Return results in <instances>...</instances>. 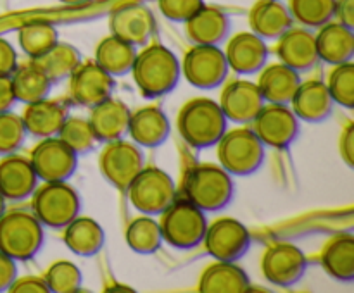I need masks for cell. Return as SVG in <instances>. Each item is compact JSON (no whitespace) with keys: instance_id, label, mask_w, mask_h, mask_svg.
<instances>
[{"instance_id":"obj_1","label":"cell","mask_w":354,"mask_h":293,"mask_svg":"<svg viewBox=\"0 0 354 293\" xmlns=\"http://www.w3.org/2000/svg\"><path fill=\"white\" fill-rule=\"evenodd\" d=\"M130 74L138 92L145 99H159L176 88L182 76L180 61L175 52L161 43H151L137 50Z\"/></svg>"},{"instance_id":"obj_2","label":"cell","mask_w":354,"mask_h":293,"mask_svg":"<svg viewBox=\"0 0 354 293\" xmlns=\"http://www.w3.org/2000/svg\"><path fill=\"white\" fill-rule=\"evenodd\" d=\"M176 130L187 145L204 150L214 147L223 137L228 130V119L216 100L196 97L180 109L176 116Z\"/></svg>"},{"instance_id":"obj_3","label":"cell","mask_w":354,"mask_h":293,"mask_svg":"<svg viewBox=\"0 0 354 293\" xmlns=\"http://www.w3.org/2000/svg\"><path fill=\"white\" fill-rule=\"evenodd\" d=\"M182 192L187 200L204 212H218L230 205L235 188L232 174L220 164L203 162L187 171Z\"/></svg>"},{"instance_id":"obj_4","label":"cell","mask_w":354,"mask_h":293,"mask_svg":"<svg viewBox=\"0 0 354 293\" xmlns=\"http://www.w3.org/2000/svg\"><path fill=\"white\" fill-rule=\"evenodd\" d=\"M220 165L232 176H251L265 162L266 147L248 124L227 130L214 145Z\"/></svg>"},{"instance_id":"obj_5","label":"cell","mask_w":354,"mask_h":293,"mask_svg":"<svg viewBox=\"0 0 354 293\" xmlns=\"http://www.w3.org/2000/svg\"><path fill=\"white\" fill-rule=\"evenodd\" d=\"M44 224L33 212L9 210L0 216V252L14 261H30L44 247Z\"/></svg>"},{"instance_id":"obj_6","label":"cell","mask_w":354,"mask_h":293,"mask_svg":"<svg viewBox=\"0 0 354 293\" xmlns=\"http://www.w3.org/2000/svg\"><path fill=\"white\" fill-rule=\"evenodd\" d=\"M159 216L162 240L169 247L190 250L203 243L207 230V217L206 212L190 200L176 199Z\"/></svg>"},{"instance_id":"obj_7","label":"cell","mask_w":354,"mask_h":293,"mask_svg":"<svg viewBox=\"0 0 354 293\" xmlns=\"http://www.w3.org/2000/svg\"><path fill=\"white\" fill-rule=\"evenodd\" d=\"M82 210V199L68 181H44L31 195V212L50 230H62Z\"/></svg>"},{"instance_id":"obj_8","label":"cell","mask_w":354,"mask_h":293,"mask_svg":"<svg viewBox=\"0 0 354 293\" xmlns=\"http://www.w3.org/2000/svg\"><path fill=\"white\" fill-rule=\"evenodd\" d=\"M124 193L135 210L147 216H159L175 202L178 190L168 172L156 165H144Z\"/></svg>"},{"instance_id":"obj_9","label":"cell","mask_w":354,"mask_h":293,"mask_svg":"<svg viewBox=\"0 0 354 293\" xmlns=\"http://www.w3.org/2000/svg\"><path fill=\"white\" fill-rule=\"evenodd\" d=\"M183 78L199 90H214L228 78V62L220 45H192L180 62Z\"/></svg>"},{"instance_id":"obj_10","label":"cell","mask_w":354,"mask_h":293,"mask_svg":"<svg viewBox=\"0 0 354 293\" xmlns=\"http://www.w3.org/2000/svg\"><path fill=\"white\" fill-rule=\"evenodd\" d=\"M145 165L142 148L128 140H114L104 143L99 154V169L102 178L120 192H127L135 176Z\"/></svg>"},{"instance_id":"obj_11","label":"cell","mask_w":354,"mask_h":293,"mask_svg":"<svg viewBox=\"0 0 354 293\" xmlns=\"http://www.w3.org/2000/svg\"><path fill=\"white\" fill-rule=\"evenodd\" d=\"M203 243L214 261L237 262L251 248V233L244 223L235 217L223 216L211 224L207 223Z\"/></svg>"},{"instance_id":"obj_12","label":"cell","mask_w":354,"mask_h":293,"mask_svg":"<svg viewBox=\"0 0 354 293\" xmlns=\"http://www.w3.org/2000/svg\"><path fill=\"white\" fill-rule=\"evenodd\" d=\"M308 259L297 245L289 241L272 243L261 255V274L270 285L290 288L303 279Z\"/></svg>"},{"instance_id":"obj_13","label":"cell","mask_w":354,"mask_h":293,"mask_svg":"<svg viewBox=\"0 0 354 293\" xmlns=\"http://www.w3.org/2000/svg\"><path fill=\"white\" fill-rule=\"evenodd\" d=\"M30 162L40 181H68L78 168V155L61 138L50 137L35 145Z\"/></svg>"},{"instance_id":"obj_14","label":"cell","mask_w":354,"mask_h":293,"mask_svg":"<svg viewBox=\"0 0 354 293\" xmlns=\"http://www.w3.org/2000/svg\"><path fill=\"white\" fill-rule=\"evenodd\" d=\"M252 130L265 147L283 150L290 147L299 134V119L289 105L265 103L252 121Z\"/></svg>"},{"instance_id":"obj_15","label":"cell","mask_w":354,"mask_h":293,"mask_svg":"<svg viewBox=\"0 0 354 293\" xmlns=\"http://www.w3.org/2000/svg\"><path fill=\"white\" fill-rule=\"evenodd\" d=\"M69 100L75 105L92 109L113 97L114 78L93 61L80 62L68 78Z\"/></svg>"},{"instance_id":"obj_16","label":"cell","mask_w":354,"mask_h":293,"mask_svg":"<svg viewBox=\"0 0 354 293\" xmlns=\"http://www.w3.org/2000/svg\"><path fill=\"white\" fill-rule=\"evenodd\" d=\"M158 21L144 3H124L114 9L109 17V31L133 47H144L154 37Z\"/></svg>"},{"instance_id":"obj_17","label":"cell","mask_w":354,"mask_h":293,"mask_svg":"<svg viewBox=\"0 0 354 293\" xmlns=\"http://www.w3.org/2000/svg\"><path fill=\"white\" fill-rule=\"evenodd\" d=\"M218 103L230 123L252 124L266 102L254 81L232 79L223 83Z\"/></svg>"},{"instance_id":"obj_18","label":"cell","mask_w":354,"mask_h":293,"mask_svg":"<svg viewBox=\"0 0 354 293\" xmlns=\"http://www.w3.org/2000/svg\"><path fill=\"white\" fill-rule=\"evenodd\" d=\"M228 68L242 76L258 74L268 64V45L252 31H241L227 41L225 47Z\"/></svg>"},{"instance_id":"obj_19","label":"cell","mask_w":354,"mask_h":293,"mask_svg":"<svg viewBox=\"0 0 354 293\" xmlns=\"http://www.w3.org/2000/svg\"><path fill=\"white\" fill-rule=\"evenodd\" d=\"M38 179L30 159L7 154L0 159V195L7 202H23L37 190Z\"/></svg>"},{"instance_id":"obj_20","label":"cell","mask_w":354,"mask_h":293,"mask_svg":"<svg viewBox=\"0 0 354 293\" xmlns=\"http://www.w3.org/2000/svg\"><path fill=\"white\" fill-rule=\"evenodd\" d=\"M277 57L282 64L294 71H310L320 62L317 50V38L310 28H290L277 40Z\"/></svg>"},{"instance_id":"obj_21","label":"cell","mask_w":354,"mask_h":293,"mask_svg":"<svg viewBox=\"0 0 354 293\" xmlns=\"http://www.w3.org/2000/svg\"><path fill=\"white\" fill-rule=\"evenodd\" d=\"M171 123L158 105H142L130 114L128 133L140 148H158L168 140Z\"/></svg>"},{"instance_id":"obj_22","label":"cell","mask_w":354,"mask_h":293,"mask_svg":"<svg viewBox=\"0 0 354 293\" xmlns=\"http://www.w3.org/2000/svg\"><path fill=\"white\" fill-rule=\"evenodd\" d=\"M289 105L299 121L318 124L330 117L335 103L325 81L308 79L299 83Z\"/></svg>"},{"instance_id":"obj_23","label":"cell","mask_w":354,"mask_h":293,"mask_svg":"<svg viewBox=\"0 0 354 293\" xmlns=\"http://www.w3.org/2000/svg\"><path fill=\"white\" fill-rule=\"evenodd\" d=\"M68 116V102L45 97L37 102L26 103L21 119L26 128V133L41 140V138L57 137L59 130Z\"/></svg>"},{"instance_id":"obj_24","label":"cell","mask_w":354,"mask_h":293,"mask_svg":"<svg viewBox=\"0 0 354 293\" xmlns=\"http://www.w3.org/2000/svg\"><path fill=\"white\" fill-rule=\"evenodd\" d=\"M130 107L120 99H106L104 102L97 103L90 109V116L86 117L93 137L100 143L121 140L128 133V123H130Z\"/></svg>"},{"instance_id":"obj_25","label":"cell","mask_w":354,"mask_h":293,"mask_svg":"<svg viewBox=\"0 0 354 293\" xmlns=\"http://www.w3.org/2000/svg\"><path fill=\"white\" fill-rule=\"evenodd\" d=\"M249 26L265 41H273L294 26V19L283 0H258L249 10Z\"/></svg>"},{"instance_id":"obj_26","label":"cell","mask_w":354,"mask_h":293,"mask_svg":"<svg viewBox=\"0 0 354 293\" xmlns=\"http://www.w3.org/2000/svg\"><path fill=\"white\" fill-rule=\"evenodd\" d=\"M185 34L192 45H220L230 33V17L221 9L204 3L189 21Z\"/></svg>"},{"instance_id":"obj_27","label":"cell","mask_w":354,"mask_h":293,"mask_svg":"<svg viewBox=\"0 0 354 293\" xmlns=\"http://www.w3.org/2000/svg\"><path fill=\"white\" fill-rule=\"evenodd\" d=\"M317 38L318 59L328 65L344 64L354 57V28L339 21H330L318 28Z\"/></svg>"},{"instance_id":"obj_28","label":"cell","mask_w":354,"mask_h":293,"mask_svg":"<svg viewBox=\"0 0 354 293\" xmlns=\"http://www.w3.org/2000/svg\"><path fill=\"white\" fill-rule=\"evenodd\" d=\"M258 88L261 92L266 103H280V105H289L296 93L297 86L303 81L301 72L294 71L289 65L282 62H273L266 64L258 72Z\"/></svg>"},{"instance_id":"obj_29","label":"cell","mask_w":354,"mask_h":293,"mask_svg":"<svg viewBox=\"0 0 354 293\" xmlns=\"http://www.w3.org/2000/svg\"><path fill=\"white\" fill-rule=\"evenodd\" d=\"M62 238L69 250L78 257H93L106 245V231L99 221L88 216H76L62 228Z\"/></svg>"},{"instance_id":"obj_30","label":"cell","mask_w":354,"mask_h":293,"mask_svg":"<svg viewBox=\"0 0 354 293\" xmlns=\"http://www.w3.org/2000/svg\"><path fill=\"white\" fill-rule=\"evenodd\" d=\"M249 290L251 279L235 262L214 261L199 278V292L203 293H244Z\"/></svg>"},{"instance_id":"obj_31","label":"cell","mask_w":354,"mask_h":293,"mask_svg":"<svg viewBox=\"0 0 354 293\" xmlns=\"http://www.w3.org/2000/svg\"><path fill=\"white\" fill-rule=\"evenodd\" d=\"M324 271L335 281L351 283L354 279V236L342 233L325 243L320 255Z\"/></svg>"},{"instance_id":"obj_32","label":"cell","mask_w":354,"mask_h":293,"mask_svg":"<svg viewBox=\"0 0 354 293\" xmlns=\"http://www.w3.org/2000/svg\"><path fill=\"white\" fill-rule=\"evenodd\" d=\"M135 57H137V47L114 34H109L97 43L93 62L109 72L113 78H120V76L130 74Z\"/></svg>"},{"instance_id":"obj_33","label":"cell","mask_w":354,"mask_h":293,"mask_svg":"<svg viewBox=\"0 0 354 293\" xmlns=\"http://www.w3.org/2000/svg\"><path fill=\"white\" fill-rule=\"evenodd\" d=\"M10 81H12L16 102L24 103V105L48 97L52 85H54L44 72V69L35 61H30L21 65L17 64V68L10 74Z\"/></svg>"},{"instance_id":"obj_34","label":"cell","mask_w":354,"mask_h":293,"mask_svg":"<svg viewBox=\"0 0 354 293\" xmlns=\"http://www.w3.org/2000/svg\"><path fill=\"white\" fill-rule=\"evenodd\" d=\"M124 241H127L128 248L135 254H154L165 243L159 221H156L152 216H147V214L133 217L128 223L127 231H124Z\"/></svg>"},{"instance_id":"obj_35","label":"cell","mask_w":354,"mask_h":293,"mask_svg":"<svg viewBox=\"0 0 354 293\" xmlns=\"http://www.w3.org/2000/svg\"><path fill=\"white\" fill-rule=\"evenodd\" d=\"M57 41V28L48 21H30L17 30V43L31 61L47 54Z\"/></svg>"},{"instance_id":"obj_36","label":"cell","mask_w":354,"mask_h":293,"mask_svg":"<svg viewBox=\"0 0 354 293\" xmlns=\"http://www.w3.org/2000/svg\"><path fill=\"white\" fill-rule=\"evenodd\" d=\"M35 62L44 69L52 83H59L68 79L71 72L78 68V64L82 62V54L75 45L57 41L47 54L41 55Z\"/></svg>"},{"instance_id":"obj_37","label":"cell","mask_w":354,"mask_h":293,"mask_svg":"<svg viewBox=\"0 0 354 293\" xmlns=\"http://www.w3.org/2000/svg\"><path fill=\"white\" fill-rule=\"evenodd\" d=\"M292 19L301 26L318 30L335 17V0H289Z\"/></svg>"},{"instance_id":"obj_38","label":"cell","mask_w":354,"mask_h":293,"mask_svg":"<svg viewBox=\"0 0 354 293\" xmlns=\"http://www.w3.org/2000/svg\"><path fill=\"white\" fill-rule=\"evenodd\" d=\"M48 292L52 293H76L83 283L82 269L71 261L59 259L54 261L44 272Z\"/></svg>"},{"instance_id":"obj_39","label":"cell","mask_w":354,"mask_h":293,"mask_svg":"<svg viewBox=\"0 0 354 293\" xmlns=\"http://www.w3.org/2000/svg\"><path fill=\"white\" fill-rule=\"evenodd\" d=\"M57 138H61L76 155L88 154L95 147V137L90 128V123L86 117L68 116L59 130Z\"/></svg>"},{"instance_id":"obj_40","label":"cell","mask_w":354,"mask_h":293,"mask_svg":"<svg viewBox=\"0 0 354 293\" xmlns=\"http://www.w3.org/2000/svg\"><path fill=\"white\" fill-rule=\"evenodd\" d=\"M332 100L344 109L354 107V65L353 61L344 64L332 65L328 78L325 81Z\"/></svg>"},{"instance_id":"obj_41","label":"cell","mask_w":354,"mask_h":293,"mask_svg":"<svg viewBox=\"0 0 354 293\" xmlns=\"http://www.w3.org/2000/svg\"><path fill=\"white\" fill-rule=\"evenodd\" d=\"M26 128L17 114L0 112V155L16 154L26 140Z\"/></svg>"},{"instance_id":"obj_42","label":"cell","mask_w":354,"mask_h":293,"mask_svg":"<svg viewBox=\"0 0 354 293\" xmlns=\"http://www.w3.org/2000/svg\"><path fill=\"white\" fill-rule=\"evenodd\" d=\"M204 0H158V7L166 19L173 23H185L201 7Z\"/></svg>"},{"instance_id":"obj_43","label":"cell","mask_w":354,"mask_h":293,"mask_svg":"<svg viewBox=\"0 0 354 293\" xmlns=\"http://www.w3.org/2000/svg\"><path fill=\"white\" fill-rule=\"evenodd\" d=\"M10 293H48L47 283L44 276H19L14 279V283L9 288Z\"/></svg>"},{"instance_id":"obj_44","label":"cell","mask_w":354,"mask_h":293,"mask_svg":"<svg viewBox=\"0 0 354 293\" xmlns=\"http://www.w3.org/2000/svg\"><path fill=\"white\" fill-rule=\"evenodd\" d=\"M17 68V52L9 40L0 37V76H10Z\"/></svg>"},{"instance_id":"obj_45","label":"cell","mask_w":354,"mask_h":293,"mask_svg":"<svg viewBox=\"0 0 354 293\" xmlns=\"http://www.w3.org/2000/svg\"><path fill=\"white\" fill-rule=\"evenodd\" d=\"M17 278V264L12 257L0 252V292H9L10 285Z\"/></svg>"},{"instance_id":"obj_46","label":"cell","mask_w":354,"mask_h":293,"mask_svg":"<svg viewBox=\"0 0 354 293\" xmlns=\"http://www.w3.org/2000/svg\"><path fill=\"white\" fill-rule=\"evenodd\" d=\"M339 154H341L342 161L354 168V124L349 123L348 126L342 130L341 138H339Z\"/></svg>"},{"instance_id":"obj_47","label":"cell","mask_w":354,"mask_h":293,"mask_svg":"<svg viewBox=\"0 0 354 293\" xmlns=\"http://www.w3.org/2000/svg\"><path fill=\"white\" fill-rule=\"evenodd\" d=\"M14 103H16V95H14L10 76H0V112L10 110Z\"/></svg>"},{"instance_id":"obj_48","label":"cell","mask_w":354,"mask_h":293,"mask_svg":"<svg viewBox=\"0 0 354 293\" xmlns=\"http://www.w3.org/2000/svg\"><path fill=\"white\" fill-rule=\"evenodd\" d=\"M339 23L354 28V0H335V17Z\"/></svg>"},{"instance_id":"obj_49","label":"cell","mask_w":354,"mask_h":293,"mask_svg":"<svg viewBox=\"0 0 354 293\" xmlns=\"http://www.w3.org/2000/svg\"><path fill=\"white\" fill-rule=\"evenodd\" d=\"M59 2L64 3V6H82V3L92 2V0H59Z\"/></svg>"},{"instance_id":"obj_50","label":"cell","mask_w":354,"mask_h":293,"mask_svg":"<svg viewBox=\"0 0 354 293\" xmlns=\"http://www.w3.org/2000/svg\"><path fill=\"white\" fill-rule=\"evenodd\" d=\"M6 203H7V200L3 199L2 195H0V216H2V214L6 212Z\"/></svg>"}]
</instances>
